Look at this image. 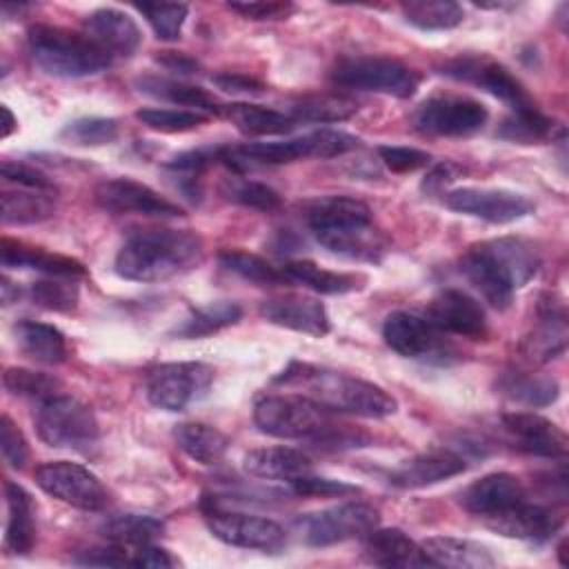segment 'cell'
<instances>
[{"instance_id":"obj_2","label":"cell","mask_w":569,"mask_h":569,"mask_svg":"<svg viewBox=\"0 0 569 569\" xmlns=\"http://www.w3.org/2000/svg\"><path fill=\"white\" fill-rule=\"evenodd\" d=\"M276 382L296 389L293 393L313 400L327 411H340L360 418H389L398 409L396 398L382 387L358 376L307 362H291L276 378Z\"/></svg>"},{"instance_id":"obj_57","label":"cell","mask_w":569,"mask_h":569,"mask_svg":"<svg viewBox=\"0 0 569 569\" xmlns=\"http://www.w3.org/2000/svg\"><path fill=\"white\" fill-rule=\"evenodd\" d=\"M131 565L133 567H176L178 560L162 547H153L151 542L149 545H142V547H136L133 556H131Z\"/></svg>"},{"instance_id":"obj_8","label":"cell","mask_w":569,"mask_h":569,"mask_svg":"<svg viewBox=\"0 0 569 569\" xmlns=\"http://www.w3.org/2000/svg\"><path fill=\"white\" fill-rule=\"evenodd\" d=\"M36 429L42 442L56 449H73L89 453L100 438L93 411L73 396L56 393L40 402L36 411Z\"/></svg>"},{"instance_id":"obj_48","label":"cell","mask_w":569,"mask_h":569,"mask_svg":"<svg viewBox=\"0 0 569 569\" xmlns=\"http://www.w3.org/2000/svg\"><path fill=\"white\" fill-rule=\"evenodd\" d=\"M120 127L113 118H78L62 129V138L80 147H100L118 138Z\"/></svg>"},{"instance_id":"obj_47","label":"cell","mask_w":569,"mask_h":569,"mask_svg":"<svg viewBox=\"0 0 569 569\" xmlns=\"http://www.w3.org/2000/svg\"><path fill=\"white\" fill-rule=\"evenodd\" d=\"M222 193L227 200L249 209H258V211H273L280 207V193L269 184L256 182V180L231 178L224 182Z\"/></svg>"},{"instance_id":"obj_4","label":"cell","mask_w":569,"mask_h":569,"mask_svg":"<svg viewBox=\"0 0 569 569\" xmlns=\"http://www.w3.org/2000/svg\"><path fill=\"white\" fill-rule=\"evenodd\" d=\"M307 227L331 253L376 262L387 251L385 236L376 229L371 209L349 196H327L307 207Z\"/></svg>"},{"instance_id":"obj_54","label":"cell","mask_w":569,"mask_h":569,"mask_svg":"<svg viewBox=\"0 0 569 569\" xmlns=\"http://www.w3.org/2000/svg\"><path fill=\"white\" fill-rule=\"evenodd\" d=\"M293 491L300 496H345V493H356V485H347L342 480H331V478H318V476H300L291 482Z\"/></svg>"},{"instance_id":"obj_35","label":"cell","mask_w":569,"mask_h":569,"mask_svg":"<svg viewBox=\"0 0 569 569\" xmlns=\"http://www.w3.org/2000/svg\"><path fill=\"white\" fill-rule=\"evenodd\" d=\"M282 273L287 276L289 282H300L318 293H349L360 289L362 278L353 273H342V271H329L318 267L311 260H291L282 267Z\"/></svg>"},{"instance_id":"obj_23","label":"cell","mask_w":569,"mask_h":569,"mask_svg":"<svg viewBox=\"0 0 569 569\" xmlns=\"http://www.w3.org/2000/svg\"><path fill=\"white\" fill-rule=\"evenodd\" d=\"M527 498V491L513 473L507 471H496L487 473L478 480H473L462 493H460V505L465 511L480 516L482 520L489 516H496Z\"/></svg>"},{"instance_id":"obj_10","label":"cell","mask_w":569,"mask_h":569,"mask_svg":"<svg viewBox=\"0 0 569 569\" xmlns=\"http://www.w3.org/2000/svg\"><path fill=\"white\" fill-rule=\"evenodd\" d=\"M213 382V369L204 362H164L147 373L144 391L153 407L182 411L202 400Z\"/></svg>"},{"instance_id":"obj_37","label":"cell","mask_w":569,"mask_h":569,"mask_svg":"<svg viewBox=\"0 0 569 569\" xmlns=\"http://www.w3.org/2000/svg\"><path fill=\"white\" fill-rule=\"evenodd\" d=\"M498 387L509 400L520 402L525 407H547L560 393L556 378L540 376V373H525V371L505 373Z\"/></svg>"},{"instance_id":"obj_3","label":"cell","mask_w":569,"mask_h":569,"mask_svg":"<svg viewBox=\"0 0 569 569\" xmlns=\"http://www.w3.org/2000/svg\"><path fill=\"white\" fill-rule=\"evenodd\" d=\"M202 260V240L191 229H138L116 253L113 269L133 282H158L193 269Z\"/></svg>"},{"instance_id":"obj_42","label":"cell","mask_w":569,"mask_h":569,"mask_svg":"<svg viewBox=\"0 0 569 569\" xmlns=\"http://www.w3.org/2000/svg\"><path fill=\"white\" fill-rule=\"evenodd\" d=\"M402 16L409 24L422 31H442V29L458 27L465 18V11L458 2L420 0V2L402 4Z\"/></svg>"},{"instance_id":"obj_16","label":"cell","mask_w":569,"mask_h":569,"mask_svg":"<svg viewBox=\"0 0 569 569\" xmlns=\"http://www.w3.org/2000/svg\"><path fill=\"white\" fill-rule=\"evenodd\" d=\"M445 204L451 211L467 213L493 224H507L520 220L533 211V202L509 189L489 187H460L445 193Z\"/></svg>"},{"instance_id":"obj_9","label":"cell","mask_w":569,"mask_h":569,"mask_svg":"<svg viewBox=\"0 0 569 569\" xmlns=\"http://www.w3.org/2000/svg\"><path fill=\"white\" fill-rule=\"evenodd\" d=\"M331 82L342 89L409 98L420 84V73L393 58L345 56L331 69Z\"/></svg>"},{"instance_id":"obj_52","label":"cell","mask_w":569,"mask_h":569,"mask_svg":"<svg viewBox=\"0 0 569 569\" xmlns=\"http://www.w3.org/2000/svg\"><path fill=\"white\" fill-rule=\"evenodd\" d=\"M378 156L396 173L422 169L431 160V156L427 151H422V149H416V147H393V144L378 147Z\"/></svg>"},{"instance_id":"obj_33","label":"cell","mask_w":569,"mask_h":569,"mask_svg":"<svg viewBox=\"0 0 569 569\" xmlns=\"http://www.w3.org/2000/svg\"><path fill=\"white\" fill-rule=\"evenodd\" d=\"M218 111L244 136H280L291 131L296 124L289 113L251 102L222 104Z\"/></svg>"},{"instance_id":"obj_51","label":"cell","mask_w":569,"mask_h":569,"mask_svg":"<svg viewBox=\"0 0 569 569\" xmlns=\"http://www.w3.org/2000/svg\"><path fill=\"white\" fill-rule=\"evenodd\" d=\"M0 449L2 458L11 469H22L29 458V447L22 431L9 416L0 418Z\"/></svg>"},{"instance_id":"obj_49","label":"cell","mask_w":569,"mask_h":569,"mask_svg":"<svg viewBox=\"0 0 569 569\" xmlns=\"http://www.w3.org/2000/svg\"><path fill=\"white\" fill-rule=\"evenodd\" d=\"M138 11L147 18L160 40H178L189 9L182 2H144L138 4Z\"/></svg>"},{"instance_id":"obj_20","label":"cell","mask_w":569,"mask_h":569,"mask_svg":"<svg viewBox=\"0 0 569 569\" xmlns=\"http://www.w3.org/2000/svg\"><path fill=\"white\" fill-rule=\"evenodd\" d=\"M258 313L271 325L291 329V331H300V333H309L316 338L327 336L331 329L325 305L309 296L284 293V296L262 300Z\"/></svg>"},{"instance_id":"obj_25","label":"cell","mask_w":569,"mask_h":569,"mask_svg":"<svg viewBox=\"0 0 569 569\" xmlns=\"http://www.w3.org/2000/svg\"><path fill=\"white\" fill-rule=\"evenodd\" d=\"M84 29L91 40H96L111 56H131L142 40L136 20L113 7H102L84 18Z\"/></svg>"},{"instance_id":"obj_46","label":"cell","mask_w":569,"mask_h":569,"mask_svg":"<svg viewBox=\"0 0 569 569\" xmlns=\"http://www.w3.org/2000/svg\"><path fill=\"white\" fill-rule=\"evenodd\" d=\"M31 300L49 311L71 313L78 305V287L73 284V278L51 276L49 280H38L29 289Z\"/></svg>"},{"instance_id":"obj_7","label":"cell","mask_w":569,"mask_h":569,"mask_svg":"<svg viewBox=\"0 0 569 569\" xmlns=\"http://www.w3.org/2000/svg\"><path fill=\"white\" fill-rule=\"evenodd\" d=\"M256 427L273 438H327L333 431L329 411L300 393L262 396L253 407Z\"/></svg>"},{"instance_id":"obj_19","label":"cell","mask_w":569,"mask_h":569,"mask_svg":"<svg viewBox=\"0 0 569 569\" xmlns=\"http://www.w3.org/2000/svg\"><path fill=\"white\" fill-rule=\"evenodd\" d=\"M438 331L465 336L471 340H482L487 336V316L476 298L460 289L440 291L431 305L429 316Z\"/></svg>"},{"instance_id":"obj_12","label":"cell","mask_w":569,"mask_h":569,"mask_svg":"<svg viewBox=\"0 0 569 569\" xmlns=\"http://www.w3.org/2000/svg\"><path fill=\"white\" fill-rule=\"evenodd\" d=\"M36 482L44 493L76 509L100 511L109 505V491L104 489L100 478L78 462H69V460L42 462L36 469Z\"/></svg>"},{"instance_id":"obj_24","label":"cell","mask_w":569,"mask_h":569,"mask_svg":"<svg viewBox=\"0 0 569 569\" xmlns=\"http://www.w3.org/2000/svg\"><path fill=\"white\" fill-rule=\"evenodd\" d=\"M467 469L462 456L449 449H431L405 460L396 471H391L389 482L400 489H422L447 478H453Z\"/></svg>"},{"instance_id":"obj_43","label":"cell","mask_w":569,"mask_h":569,"mask_svg":"<svg viewBox=\"0 0 569 569\" xmlns=\"http://www.w3.org/2000/svg\"><path fill=\"white\" fill-rule=\"evenodd\" d=\"M553 129L556 122L547 116H542L536 104L527 107V109H516L511 116H507L500 124H498V136L511 142H520V144H531V142H540L547 140L549 136L553 138Z\"/></svg>"},{"instance_id":"obj_32","label":"cell","mask_w":569,"mask_h":569,"mask_svg":"<svg viewBox=\"0 0 569 569\" xmlns=\"http://www.w3.org/2000/svg\"><path fill=\"white\" fill-rule=\"evenodd\" d=\"M4 498H7V533H4V547L11 553H29L36 542V522H33V500L31 496L16 482L4 485Z\"/></svg>"},{"instance_id":"obj_50","label":"cell","mask_w":569,"mask_h":569,"mask_svg":"<svg viewBox=\"0 0 569 569\" xmlns=\"http://www.w3.org/2000/svg\"><path fill=\"white\" fill-rule=\"evenodd\" d=\"M2 382L7 391L13 396H24V398H38L40 402L56 396L60 382L47 373L31 371V369H20V367H9L2 373Z\"/></svg>"},{"instance_id":"obj_30","label":"cell","mask_w":569,"mask_h":569,"mask_svg":"<svg viewBox=\"0 0 569 569\" xmlns=\"http://www.w3.org/2000/svg\"><path fill=\"white\" fill-rule=\"evenodd\" d=\"M244 471L256 478L293 482L296 478L311 473V460L291 447H262L244 456Z\"/></svg>"},{"instance_id":"obj_1","label":"cell","mask_w":569,"mask_h":569,"mask_svg":"<svg viewBox=\"0 0 569 569\" xmlns=\"http://www.w3.org/2000/svg\"><path fill=\"white\" fill-rule=\"evenodd\" d=\"M540 269L538 249L525 238H496L471 244L460 258L462 276L493 309H507L516 289Z\"/></svg>"},{"instance_id":"obj_26","label":"cell","mask_w":569,"mask_h":569,"mask_svg":"<svg viewBox=\"0 0 569 569\" xmlns=\"http://www.w3.org/2000/svg\"><path fill=\"white\" fill-rule=\"evenodd\" d=\"M365 556L371 565L378 567H425L431 565L422 553V547L416 545L400 529H373L367 536Z\"/></svg>"},{"instance_id":"obj_21","label":"cell","mask_w":569,"mask_h":569,"mask_svg":"<svg viewBox=\"0 0 569 569\" xmlns=\"http://www.w3.org/2000/svg\"><path fill=\"white\" fill-rule=\"evenodd\" d=\"M502 427L513 438L516 447L527 453L542 458H562L567 453L565 431L545 416L533 411H513L502 416Z\"/></svg>"},{"instance_id":"obj_58","label":"cell","mask_w":569,"mask_h":569,"mask_svg":"<svg viewBox=\"0 0 569 569\" xmlns=\"http://www.w3.org/2000/svg\"><path fill=\"white\" fill-rule=\"evenodd\" d=\"M460 173H462V169H460L458 164H453V162H440V164H436V167L427 173V178L422 180V189H425L427 193H438V191H442L449 182H453Z\"/></svg>"},{"instance_id":"obj_27","label":"cell","mask_w":569,"mask_h":569,"mask_svg":"<svg viewBox=\"0 0 569 569\" xmlns=\"http://www.w3.org/2000/svg\"><path fill=\"white\" fill-rule=\"evenodd\" d=\"M0 256H2L4 267L38 269V271H44L49 276H62V278L84 276L82 262H78L73 258H67V256H60V253H51L42 247H31V244H24L20 240H11V238H2Z\"/></svg>"},{"instance_id":"obj_34","label":"cell","mask_w":569,"mask_h":569,"mask_svg":"<svg viewBox=\"0 0 569 569\" xmlns=\"http://www.w3.org/2000/svg\"><path fill=\"white\" fill-rule=\"evenodd\" d=\"M176 445L200 465H216L229 449V438L204 422H180L173 429Z\"/></svg>"},{"instance_id":"obj_39","label":"cell","mask_w":569,"mask_h":569,"mask_svg":"<svg viewBox=\"0 0 569 569\" xmlns=\"http://www.w3.org/2000/svg\"><path fill=\"white\" fill-rule=\"evenodd\" d=\"M358 111V102L340 93L307 96L289 107V118L293 122H340Z\"/></svg>"},{"instance_id":"obj_38","label":"cell","mask_w":569,"mask_h":569,"mask_svg":"<svg viewBox=\"0 0 569 569\" xmlns=\"http://www.w3.org/2000/svg\"><path fill=\"white\" fill-rule=\"evenodd\" d=\"M136 87H138V91L147 93L151 98H160V100L182 104V107H193L196 111H202V113L218 111L216 98L193 84H184V82L158 78V76H142L136 80Z\"/></svg>"},{"instance_id":"obj_13","label":"cell","mask_w":569,"mask_h":569,"mask_svg":"<svg viewBox=\"0 0 569 569\" xmlns=\"http://www.w3.org/2000/svg\"><path fill=\"white\" fill-rule=\"evenodd\" d=\"M489 113L485 104L467 96H433L427 98L411 116L413 127L427 136L462 138L480 131Z\"/></svg>"},{"instance_id":"obj_59","label":"cell","mask_w":569,"mask_h":569,"mask_svg":"<svg viewBox=\"0 0 569 569\" xmlns=\"http://www.w3.org/2000/svg\"><path fill=\"white\" fill-rule=\"evenodd\" d=\"M156 60L162 64V67H167V69H171V71H176V73H193L196 69H198V62L193 60V58H189L187 53H178V51H160L158 56H156Z\"/></svg>"},{"instance_id":"obj_14","label":"cell","mask_w":569,"mask_h":569,"mask_svg":"<svg viewBox=\"0 0 569 569\" xmlns=\"http://www.w3.org/2000/svg\"><path fill=\"white\" fill-rule=\"evenodd\" d=\"M204 520L209 531L231 547L278 553L287 545V531L271 518L204 505Z\"/></svg>"},{"instance_id":"obj_29","label":"cell","mask_w":569,"mask_h":569,"mask_svg":"<svg viewBox=\"0 0 569 569\" xmlns=\"http://www.w3.org/2000/svg\"><path fill=\"white\" fill-rule=\"evenodd\" d=\"M567 320L565 311L545 302L540 307V320L533 331L522 340L520 349L529 362H549L567 347Z\"/></svg>"},{"instance_id":"obj_18","label":"cell","mask_w":569,"mask_h":569,"mask_svg":"<svg viewBox=\"0 0 569 569\" xmlns=\"http://www.w3.org/2000/svg\"><path fill=\"white\" fill-rule=\"evenodd\" d=\"M442 73L485 89L487 93L511 104L513 111L533 107V102L527 96V91L522 89V84L502 64H498L489 58H476V56L456 58L442 67Z\"/></svg>"},{"instance_id":"obj_44","label":"cell","mask_w":569,"mask_h":569,"mask_svg":"<svg viewBox=\"0 0 569 569\" xmlns=\"http://www.w3.org/2000/svg\"><path fill=\"white\" fill-rule=\"evenodd\" d=\"M218 260L229 271L242 276L249 282L260 284V287H273V284L289 282L287 276L282 273V269H276L273 264H269L264 258H260L256 253H247L240 249H222L218 253Z\"/></svg>"},{"instance_id":"obj_5","label":"cell","mask_w":569,"mask_h":569,"mask_svg":"<svg viewBox=\"0 0 569 569\" xmlns=\"http://www.w3.org/2000/svg\"><path fill=\"white\" fill-rule=\"evenodd\" d=\"M27 49L31 60L49 76L84 78L111 67V53L104 51L87 33L64 27L36 24L27 33Z\"/></svg>"},{"instance_id":"obj_36","label":"cell","mask_w":569,"mask_h":569,"mask_svg":"<svg viewBox=\"0 0 569 569\" xmlns=\"http://www.w3.org/2000/svg\"><path fill=\"white\" fill-rule=\"evenodd\" d=\"M56 211L53 193L18 187V191H2V222L33 224L51 218Z\"/></svg>"},{"instance_id":"obj_53","label":"cell","mask_w":569,"mask_h":569,"mask_svg":"<svg viewBox=\"0 0 569 569\" xmlns=\"http://www.w3.org/2000/svg\"><path fill=\"white\" fill-rule=\"evenodd\" d=\"M2 178L7 182H16L18 187H27V189H38V191H51L56 193V184L38 169L29 167V164H22V162H16V160H4L2 167Z\"/></svg>"},{"instance_id":"obj_31","label":"cell","mask_w":569,"mask_h":569,"mask_svg":"<svg viewBox=\"0 0 569 569\" xmlns=\"http://www.w3.org/2000/svg\"><path fill=\"white\" fill-rule=\"evenodd\" d=\"M18 349L40 362V365H60L67 358V340L64 333L47 322L36 320H20L13 327Z\"/></svg>"},{"instance_id":"obj_28","label":"cell","mask_w":569,"mask_h":569,"mask_svg":"<svg viewBox=\"0 0 569 569\" xmlns=\"http://www.w3.org/2000/svg\"><path fill=\"white\" fill-rule=\"evenodd\" d=\"M422 553L429 558L431 565L438 567H462V569H485L493 567L496 558L491 551L467 538H453V536H433L420 542Z\"/></svg>"},{"instance_id":"obj_45","label":"cell","mask_w":569,"mask_h":569,"mask_svg":"<svg viewBox=\"0 0 569 569\" xmlns=\"http://www.w3.org/2000/svg\"><path fill=\"white\" fill-rule=\"evenodd\" d=\"M136 118L149 129L164 133H182L191 131L209 120L207 113L196 109H167V107H144L136 111Z\"/></svg>"},{"instance_id":"obj_41","label":"cell","mask_w":569,"mask_h":569,"mask_svg":"<svg viewBox=\"0 0 569 569\" xmlns=\"http://www.w3.org/2000/svg\"><path fill=\"white\" fill-rule=\"evenodd\" d=\"M164 525L162 520L153 516H140V513H122L104 522L102 533L109 542L122 545V547H142L153 542L162 533Z\"/></svg>"},{"instance_id":"obj_56","label":"cell","mask_w":569,"mask_h":569,"mask_svg":"<svg viewBox=\"0 0 569 569\" xmlns=\"http://www.w3.org/2000/svg\"><path fill=\"white\" fill-rule=\"evenodd\" d=\"M211 82L227 91V93H247V96H258L264 91V84L256 78L242 76V73H218L211 78Z\"/></svg>"},{"instance_id":"obj_17","label":"cell","mask_w":569,"mask_h":569,"mask_svg":"<svg viewBox=\"0 0 569 569\" xmlns=\"http://www.w3.org/2000/svg\"><path fill=\"white\" fill-rule=\"evenodd\" d=\"M93 200L100 209L109 213H140L156 218L182 216V209L176 202L167 200L149 184L131 178L102 180L93 191Z\"/></svg>"},{"instance_id":"obj_55","label":"cell","mask_w":569,"mask_h":569,"mask_svg":"<svg viewBox=\"0 0 569 569\" xmlns=\"http://www.w3.org/2000/svg\"><path fill=\"white\" fill-rule=\"evenodd\" d=\"M229 9L249 20H278L293 11L289 2H229Z\"/></svg>"},{"instance_id":"obj_60","label":"cell","mask_w":569,"mask_h":569,"mask_svg":"<svg viewBox=\"0 0 569 569\" xmlns=\"http://www.w3.org/2000/svg\"><path fill=\"white\" fill-rule=\"evenodd\" d=\"M2 116H4V122H2V138H7V136L13 131L16 120H13V113L9 111L7 104H2Z\"/></svg>"},{"instance_id":"obj_40","label":"cell","mask_w":569,"mask_h":569,"mask_svg":"<svg viewBox=\"0 0 569 569\" xmlns=\"http://www.w3.org/2000/svg\"><path fill=\"white\" fill-rule=\"evenodd\" d=\"M242 316V309L238 302L231 300H218L209 302L204 307L193 309L184 322L176 329V336L180 338H202L209 333H216L229 325H236Z\"/></svg>"},{"instance_id":"obj_22","label":"cell","mask_w":569,"mask_h":569,"mask_svg":"<svg viewBox=\"0 0 569 569\" xmlns=\"http://www.w3.org/2000/svg\"><path fill=\"white\" fill-rule=\"evenodd\" d=\"M485 525L507 538H518V540H533V542H545L549 540L558 527L562 525V518L553 513L551 509L529 502L527 498L496 516L485 518Z\"/></svg>"},{"instance_id":"obj_6","label":"cell","mask_w":569,"mask_h":569,"mask_svg":"<svg viewBox=\"0 0 569 569\" xmlns=\"http://www.w3.org/2000/svg\"><path fill=\"white\" fill-rule=\"evenodd\" d=\"M360 140L347 131L318 129L300 138L276 140V142H247L240 147L220 149V160L233 169L247 164H287L300 158H333L353 151Z\"/></svg>"},{"instance_id":"obj_15","label":"cell","mask_w":569,"mask_h":569,"mask_svg":"<svg viewBox=\"0 0 569 569\" xmlns=\"http://www.w3.org/2000/svg\"><path fill=\"white\" fill-rule=\"evenodd\" d=\"M429 318H422L411 311H393L385 318L382 338L385 342L405 358L447 362L453 353L451 345L442 340Z\"/></svg>"},{"instance_id":"obj_11","label":"cell","mask_w":569,"mask_h":569,"mask_svg":"<svg viewBox=\"0 0 569 569\" xmlns=\"http://www.w3.org/2000/svg\"><path fill=\"white\" fill-rule=\"evenodd\" d=\"M378 527V509L367 502H342L296 520L300 538L311 547H327L369 536Z\"/></svg>"}]
</instances>
